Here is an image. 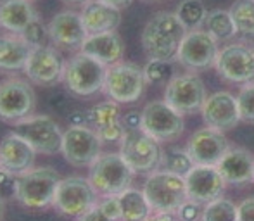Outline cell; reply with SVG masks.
Returning <instances> with one entry per match:
<instances>
[{"label": "cell", "mask_w": 254, "mask_h": 221, "mask_svg": "<svg viewBox=\"0 0 254 221\" xmlns=\"http://www.w3.org/2000/svg\"><path fill=\"white\" fill-rule=\"evenodd\" d=\"M35 159L37 151L16 131H10L0 140V167L3 169L19 176L35 167Z\"/></svg>", "instance_id": "22"}, {"label": "cell", "mask_w": 254, "mask_h": 221, "mask_svg": "<svg viewBox=\"0 0 254 221\" xmlns=\"http://www.w3.org/2000/svg\"><path fill=\"white\" fill-rule=\"evenodd\" d=\"M144 74L147 83L168 85L173 78V64H171V60L151 59L144 66Z\"/></svg>", "instance_id": "35"}, {"label": "cell", "mask_w": 254, "mask_h": 221, "mask_svg": "<svg viewBox=\"0 0 254 221\" xmlns=\"http://www.w3.org/2000/svg\"><path fill=\"white\" fill-rule=\"evenodd\" d=\"M69 126H88V110H74L67 116Z\"/></svg>", "instance_id": "41"}, {"label": "cell", "mask_w": 254, "mask_h": 221, "mask_svg": "<svg viewBox=\"0 0 254 221\" xmlns=\"http://www.w3.org/2000/svg\"><path fill=\"white\" fill-rule=\"evenodd\" d=\"M88 169V180L99 195L109 197V195H120L127 188L131 187L133 180V169L128 166L123 156L118 152H106L101 154Z\"/></svg>", "instance_id": "2"}, {"label": "cell", "mask_w": 254, "mask_h": 221, "mask_svg": "<svg viewBox=\"0 0 254 221\" xmlns=\"http://www.w3.org/2000/svg\"><path fill=\"white\" fill-rule=\"evenodd\" d=\"M120 154L133 169V173H154L161 166L163 151L156 138L142 128L127 130L120 142Z\"/></svg>", "instance_id": "6"}, {"label": "cell", "mask_w": 254, "mask_h": 221, "mask_svg": "<svg viewBox=\"0 0 254 221\" xmlns=\"http://www.w3.org/2000/svg\"><path fill=\"white\" fill-rule=\"evenodd\" d=\"M206 87L195 74L173 76L164 90V101L180 114L195 112L206 102Z\"/></svg>", "instance_id": "15"}, {"label": "cell", "mask_w": 254, "mask_h": 221, "mask_svg": "<svg viewBox=\"0 0 254 221\" xmlns=\"http://www.w3.org/2000/svg\"><path fill=\"white\" fill-rule=\"evenodd\" d=\"M218 54V40L209 31L190 30L178 47L177 59L189 69H207L214 66Z\"/></svg>", "instance_id": "14"}, {"label": "cell", "mask_w": 254, "mask_h": 221, "mask_svg": "<svg viewBox=\"0 0 254 221\" xmlns=\"http://www.w3.org/2000/svg\"><path fill=\"white\" fill-rule=\"evenodd\" d=\"M99 202V194L90 180L83 176H66L61 180L54 199V208L61 215L78 218Z\"/></svg>", "instance_id": "9"}, {"label": "cell", "mask_w": 254, "mask_h": 221, "mask_svg": "<svg viewBox=\"0 0 254 221\" xmlns=\"http://www.w3.org/2000/svg\"><path fill=\"white\" fill-rule=\"evenodd\" d=\"M144 221H178L171 213H151Z\"/></svg>", "instance_id": "43"}, {"label": "cell", "mask_w": 254, "mask_h": 221, "mask_svg": "<svg viewBox=\"0 0 254 221\" xmlns=\"http://www.w3.org/2000/svg\"><path fill=\"white\" fill-rule=\"evenodd\" d=\"M145 85L144 69L131 62H118L107 67L102 92L118 104H131L142 97Z\"/></svg>", "instance_id": "7"}, {"label": "cell", "mask_w": 254, "mask_h": 221, "mask_svg": "<svg viewBox=\"0 0 254 221\" xmlns=\"http://www.w3.org/2000/svg\"><path fill=\"white\" fill-rule=\"evenodd\" d=\"M61 174L49 166L31 167L19 174L16 199L28 209H44L54 204Z\"/></svg>", "instance_id": "4"}, {"label": "cell", "mask_w": 254, "mask_h": 221, "mask_svg": "<svg viewBox=\"0 0 254 221\" xmlns=\"http://www.w3.org/2000/svg\"><path fill=\"white\" fill-rule=\"evenodd\" d=\"M184 178L189 199L199 204H209L216 201L218 197H221L227 185L216 166L195 165Z\"/></svg>", "instance_id": "18"}, {"label": "cell", "mask_w": 254, "mask_h": 221, "mask_svg": "<svg viewBox=\"0 0 254 221\" xmlns=\"http://www.w3.org/2000/svg\"><path fill=\"white\" fill-rule=\"evenodd\" d=\"M202 221H237V206L230 199L218 197L216 201L206 204Z\"/></svg>", "instance_id": "34"}, {"label": "cell", "mask_w": 254, "mask_h": 221, "mask_svg": "<svg viewBox=\"0 0 254 221\" xmlns=\"http://www.w3.org/2000/svg\"><path fill=\"white\" fill-rule=\"evenodd\" d=\"M64 67H66V60L59 49L49 44L31 49V54L23 71L31 83L38 87H52L63 81Z\"/></svg>", "instance_id": "12"}, {"label": "cell", "mask_w": 254, "mask_h": 221, "mask_svg": "<svg viewBox=\"0 0 254 221\" xmlns=\"http://www.w3.org/2000/svg\"><path fill=\"white\" fill-rule=\"evenodd\" d=\"M237 221H254V197H248L237 206Z\"/></svg>", "instance_id": "40"}, {"label": "cell", "mask_w": 254, "mask_h": 221, "mask_svg": "<svg viewBox=\"0 0 254 221\" xmlns=\"http://www.w3.org/2000/svg\"><path fill=\"white\" fill-rule=\"evenodd\" d=\"M88 126L99 135L102 142H107V144L121 142L125 131H127L120 104L111 99L99 102L94 108L88 109Z\"/></svg>", "instance_id": "21"}, {"label": "cell", "mask_w": 254, "mask_h": 221, "mask_svg": "<svg viewBox=\"0 0 254 221\" xmlns=\"http://www.w3.org/2000/svg\"><path fill=\"white\" fill-rule=\"evenodd\" d=\"M214 66L223 80L248 83L254 78V52L244 44L227 45L220 51Z\"/></svg>", "instance_id": "16"}, {"label": "cell", "mask_w": 254, "mask_h": 221, "mask_svg": "<svg viewBox=\"0 0 254 221\" xmlns=\"http://www.w3.org/2000/svg\"><path fill=\"white\" fill-rule=\"evenodd\" d=\"M107 67L109 66L101 60L83 52H76L69 60H66L63 83L71 94L78 97H90L104 90Z\"/></svg>", "instance_id": "3"}, {"label": "cell", "mask_w": 254, "mask_h": 221, "mask_svg": "<svg viewBox=\"0 0 254 221\" xmlns=\"http://www.w3.org/2000/svg\"><path fill=\"white\" fill-rule=\"evenodd\" d=\"M102 140L90 126H69L63 135L61 154L71 166H90L101 156Z\"/></svg>", "instance_id": "13"}, {"label": "cell", "mask_w": 254, "mask_h": 221, "mask_svg": "<svg viewBox=\"0 0 254 221\" xmlns=\"http://www.w3.org/2000/svg\"><path fill=\"white\" fill-rule=\"evenodd\" d=\"M201 112H202L204 123L218 131L232 130L241 121L237 97H234L230 92L211 94L206 99V102L202 104Z\"/></svg>", "instance_id": "20"}, {"label": "cell", "mask_w": 254, "mask_h": 221, "mask_svg": "<svg viewBox=\"0 0 254 221\" xmlns=\"http://www.w3.org/2000/svg\"><path fill=\"white\" fill-rule=\"evenodd\" d=\"M37 106L35 90L23 78H5L0 81V119L17 123L31 116Z\"/></svg>", "instance_id": "10"}, {"label": "cell", "mask_w": 254, "mask_h": 221, "mask_svg": "<svg viewBox=\"0 0 254 221\" xmlns=\"http://www.w3.org/2000/svg\"><path fill=\"white\" fill-rule=\"evenodd\" d=\"M80 52L101 60L106 66H114L123 57L125 45L116 31H104V33L88 35Z\"/></svg>", "instance_id": "24"}, {"label": "cell", "mask_w": 254, "mask_h": 221, "mask_svg": "<svg viewBox=\"0 0 254 221\" xmlns=\"http://www.w3.org/2000/svg\"><path fill=\"white\" fill-rule=\"evenodd\" d=\"M241 121L254 123V81H248L237 95Z\"/></svg>", "instance_id": "37"}, {"label": "cell", "mask_w": 254, "mask_h": 221, "mask_svg": "<svg viewBox=\"0 0 254 221\" xmlns=\"http://www.w3.org/2000/svg\"><path fill=\"white\" fill-rule=\"evenodd\" d=\"M228 149L230 144L225 135L209 126L195 131L187 144V152L190 154L194 165L204 166H216Z\"/></svg>", "instance_id": "19"}, {"label": "cell", "mask_w": 254, "mask_h": 221, "mask_svg": "<svg viewBox=\"0 0 254 221\" xmlns=\"http://www.w3.org/2000/svg\"><path fill=\"white\" fill-rule=\"evenodd\" d=\"M121 206V221H144L152 213V208L144 190L127 188L118 195Z\"/></svg>", "instance_id": "28"}, {"label": "cell", "mask_w": 254, "mask_h": 221, "mask_svg": "<svg viewBox=\"0 0 254 221\" xmlns=\"http://www.w3.org/2000/svg\"><path fill=\"white\" fill-rule=\"evenodd\" d=\"M33 3L30 0H2L0 2V28L7 33L23 35L37 17Z\"/></svg>", "instance_id": "26"}, {"label": "cell", "mask_w": 254, "mask_h": 221, "mask_svg": "<svg viewBox=\"0 0 254 221\" xmlns=\"http://www.w3.org/2000/svg\"><path fill=\"white\" fill-rule=\"evenodd\" d=\"M195 165L192 161L190 154L187 152V149H170V151L163 152V159H161V169L163 171H170V173L180 174L185 176L189 171L192 169Z\"/></svg>", "instance_id": "33"}, {"label": "cell", "mask_w": 254, "mask_h": 221, "mask_svg": "<svg viewBox=\"0 0 254 221\" xmlns=\"http://www.w3.org/2000/svg\"><path fill=\"white\" fill-rule=\"evenodd\" d=\"M144 194L154 213H177L189 199L185 178L170 171H154L144 183Z\"/></svg>", "instance_id": "5"}, {"label": "cell", "mask_w": 254, "mask_h": 221, "mask_svg": "<svg viewBox=\"0 0 254 221\" xmlns=\"http://www.w3.org/2000/svg\"><path fill=\"white\" fill-rule=\"evenodd\" d=\"M83 19L85 30L88 35L104 33V31H116L121 24V9L101 2V0H90L80 10Z\"/></svg>", "instance_id": "25"}, {"label": "cell", "mask_w": 254, "mask_h": 221, "mask_svg": "<svg viewBox=\"0 0 254 221\" xmlns=\"http://www.w3.org/2000/svg\"><path fill=\"white\" fill-rule=\"evenodd\" d=\"M101 2L107 3V5H113L116 7V9H125V7L130 5L133 0H101Z\"/></svg>", "instance_id": "44"}, {"label": "cell", "mask_w": 254, "mask_h": 221, "mask_svg": "<svg viewBox=\"0 0 254 221\" xmlns=\"http://www.w3.org/2000/svg\"><path fill=\"white\" fill-rule=\"evenodd\" d=\"M123 124L127 130H137V128H140V124H142V114L135 112V110L127 112L123 116Z\"/></svg>", "instance_id": "42"}, {"label": "cell", "mask_w": 254, "mask_h": 221, "mask_svg": "<svg viewBox=\"0 0 254 221\" xmlns=\"http://www.w3.org/2000/svg\"><path fill=\"white\" fill-rule=\"evenodd\" d=\"M230 14L239 35L254 37V0H235Z\"/></svg>", "instance_id": "32"}, {"label": "cell", "mask_w": 254, "mask_h": 221, "mask_svg": "<svg viewBox=\"0 0 254 221\" xmlns=\"http://www.w3.org/2000/svg\"><path fill=\"white\" fill-rule=\"evenodd\" d=\"M14 131L24 138L37 154L51 156L61 152L64 131L47 114H31L14 123Z\"/></svg>", "instance_id": "8"}, {"label": "cell", "mask_w": 254, "mask_h": 221, "mask_svg": "<svg viewBox=\"0 0 254 221\" xmlns=\"http://www.w3.org/2000/svg\"><path fill=\"white\" fill-rule=\"evenodd\" d=\"M202 211L204 209H201L199 202L192 201V199H187V201L178 208V211L175 213V215H177L178 221H197L199 216H202Z\"/></svg>", "instance_id": "39"}, {"label": "cell", "mask_w": 254, "mask_h": 221, "mask_svg": "<svg viewBox=\"0 0 254 221\" xmlns=\"http://www.w3.org/2000/svg\"><path fill=\"white\" fill-rule=\"evenodd\" d=\"M51 44L64 51H81V45L87 40L88 33L85 30L81 14L76 10H61L49 23Z\"/></svg>", "instance_id": "17"}, {"label": "cell", "mask_w": 254, "mask_h": 221, "mask_svg": "<svg viewBox=\"0 0 254 221\" xmlns=\"http://www.w3.org/2000/svg\"><path fill=\"white\" fill-rule=\"evenodd\" d=\"M31 49L33 47L21 35H0V71H23Z\"/></svg>", "instance_id": "27"}, {"label": "cell", "mask_w": 254, "mask_h": 221, "mask_svg": "<svg viewBox=\"0 0 254 221\" xmlns=\"http://www.w3.org/2000/svg\"><path fill=\"white\" fill-rule=\"evenodd\" d=\"M140 128L157 142L171 140L184 133L185 121L178 110H175L166 101H152L142 109Z\"/></svg>", "instance_id": "11"}, {"label": "cell", "mask_w": 254, "mask_h": 221, "mask_svg": "<svg viewBox=\"0 0 254 221\" xmlns=\"http://www.w3.org/2000/svg\"><path fill=\"white\" fill-rule=\"evenodd\" d=\"M253 52H254V47H253Z\"/></svg>", "instance_id": "47"}, {"label": "cell", "mask_w": 254, "mask_h": 221, "mask_svg": "<svg viewBox=\"0 0 254 221\" xmlns=\"http://www.w3.org/2000/svg\"><path fill=\"white\" fill-rule=\"evenodd\" d=\"M21 37L31 45V47H42V45L51 44V35H49V24L42 21L40 16H37L30 23V26L23 31Z\"/></svg>", "instance_id": "36"}, {"label": "cell", "mask_w": 254, "mask_h": 221, "mask_svg": "<svg viewBox=\"0 0 254 221\" xmlns=\"http://www.w3.org/2000/svg\"><path fill=\"white\" fill-rule=\"evenodd\" d=\"M61 2L69 3V5H85V3L90 2V0H61Z\"/></svg>", "instance_id": "45"}, {"label": "cell", "mask_w": 254, "mask_h": 221, "mask_svg": "<svg viewBox=\"0 0 254 221\" xmlns=\"http://www.w3.org/2000/svg\"><path fill=\"white\" fill-rule=\"evenodd\" d=\"M216 167L227 183L242 185L254 180V158L246 149H228Z\"/></svg>", "instance_id": "23"}, {"label": "cell", "mask_w": 254, "mask_h": 221, "mask_svg": "<svg viewBox=\"0 0 254 221\" xmlns=\"http://www.w3.org/2000/svg\"><path fill=\"white\" fill-rule=\"evenodd\" d=\"M2 208H3V201L0 199V216H2Z\"/></svg>", "instance_id": "46"}, {"label": "cell", "mask_w": 254, "mask_h": 221, "mask_svg": "<svg viewBox=\"0 0 254 221\" xmlns=\"http://www.w3.org/2000/svg\"><path fill=\"white\" fill-rule=\"evenodd\" d=\"M187 31L189 30L178 19L177 14L161 10L145 23L140 37L142 47L149 59L171 60L173 57H177L178 47Z\"/></svg>", "instance_id": "1"}, {"label": "cell", "mask_w": 254, "mask_h": 221, "mask_svg": "<svg viewBox=\"0 0 254 221\" xmlns=\"http://www.w3.org/2000/svg\"><path fill=\"white\" fill-rule=\"evenodd\" d=\"M76 221H121V206L118 195L102 197L94 208L78 216Z\"/></svg>", "instance_id": "30"}, {"label": "cell", "mask_w": 254, "mask_h": 221, "mask_svg": "<svg viewBox=\"0 0 254 221\" xmlns=\"http://www.w3.org/2000/svg\"><path fill=\"white\" fill-rule=\"evenodd\" d=\"M178 19L184 23V26L190 30H199V28L204 24L207 17V10L206 5H204L202 0H182L177 7Z\"/></svg>", "instance_id": "31"}, {"label": "cell", "mask_w": 254, "mask_h": 221, "mask_svg": "<svg viewBox=\"0 0 254 221\" xmlns=\"http://www.w3.org/2000/svg\"><path fill=\"white\" fill-rule=\"evenodd\" d=\"M17 180L19 176L10 171L0 167V199L7 201V199H16L17 194Z\"/></svg>", "instance_id": "38"}, {"label": "cell", "mask_w": 254, "mask_h": 221, "mask_svg": "<svg viewBox=\"0 0 254 221\" xmlns=\"http://www.w3.org/2000/svg\"><path fill=\"white\" fill-rule=\"evenodd\" d=\"M0 2H2V0H0Z\"/></svg>", "instance_id": "48"}, {"label": "cell", "mask_w": 254, "mask_h": 221, "mask_svg": "<svg viewBox=\"0 0 254 221\" xmlns=\"http://www.w3.org/2000/svg\"><path fill=\"white\" fill-rule=\"evenodd\" d=\"M204 24H206V31H209L216 40H228V38L237 35V28L234 24L230 10H211V12H207Z\"/></svg>", "instance_id": "29"}]
</instances>
